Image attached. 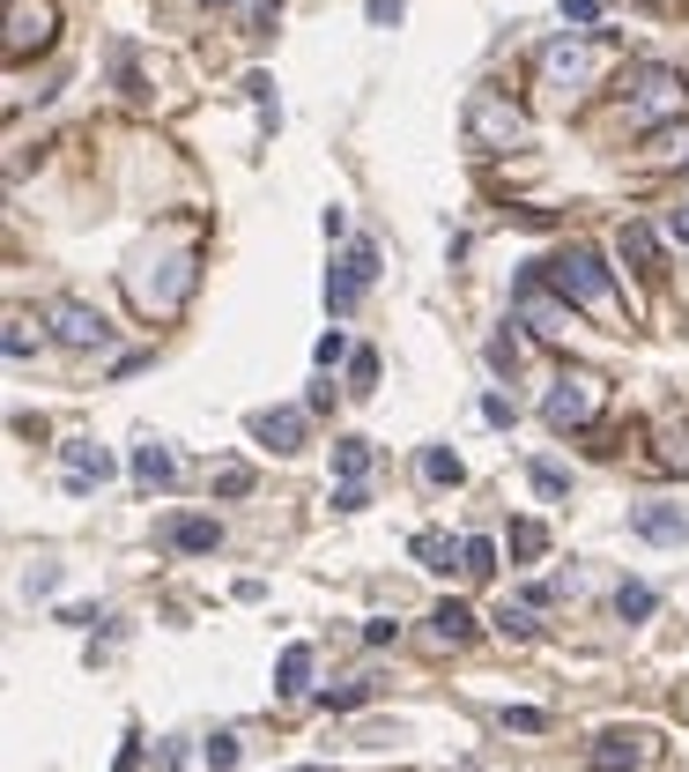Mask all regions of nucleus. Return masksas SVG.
Masks as SVG:
<instances>
[{
	"label": "nucleus",
	"instance_id": "13",
	"mask_svg": "<svg viewBox=\"0 0 689 772\" xmlns=\"http://www.w3.org/2000/svg\"><path fill=\"white\" fill-rule=\"evenodd\" d=\"M430 639H438V646H467V639H475L467 601H438V609H430Z\"/></svg>",
	"mask_w": 689,
	"mask_h": 772
},
{
	"label": "nucleus",
	"instance_id": "17",
	"mask_svg": "<svg viewBox=\"0 0 689 772\" xmlns=\"http://www.w3.org/2000/svg\"><path fill=\"white\" fill-rule=\"evenodd\" d=\"M304 676H312V646H283V661H275V690H283V698H297V690H304Z\"/></svg>",
	"mask_w": 689,
	"mask_h": 772
},
{
	"label": "nucleus",
	"instance_id": "25",
	"mask_svg": "<svg viewBox=\"0 0 689 772\" xmlns=\"http://www.w3.org/2000/svg\"><path fill=\"white\" fill-rule=\"evenodd\" d=\"M615 617H623V624H646V617H652V587L623 580V587H615Z\"/></svg>",
	"mask_w": 689,
	"mask_h": 772
},
{
	"label": "nucleus",
	"instance_id": "36",
	"mask_svg": "<svg viewBox=\"0 0 689 772\" xmlns=\"http://www.w3.org/2000/svg\"><path fill=\"white\" fill-rule=\"evenodd\" d=\"M312 357H320V372H334V364H349L356 349H349V335H320V349H312Z\"/></svg>",
	"mask_w": 689,
	"mask_h": 772
},
{
	"label": "nucleus",
	"instance_id": "15",
	"mask_svg": "<svg viewBox=\"0 0 689 772\" xmlns=\"http://www.w3.org/2000/svg\"><path fill=\"white\" fill-rule=\"evenodd\" d=\"M171 475H178L171 446H156V438H149V446H134V483H141V490H163Z\"/></svg>",
	"mask_w": 689,
	"mask_h": 772
},
{
	"label": "nucleus",
	"instance_id": "1",
	"mask_svg": "<svg viewBox=\"0 0 689 772\" xmlns=\"http://www.w3.org/2000/svg\"><path fill=\"white\" fill-rule=\"evenodd\" d=\"M623 112H630V127H667V120L689 112V83L675 67H638L623 83Z\"/></svg>",
	"mask_w": 689,
	"mask_h": 772
},
{
	"label": "nucleus",
	"instance_id": "11",
	"mask_svg": "<svg viewBox=\"0 0 689 772\" xmlns=\"http://www.w3.org/2000/svg\"><path fill=\"white\" fill-rule=\"evenodd\" d=\"M60 469H67V490H89V483L112 475V453L89 446V438H67V446H60Z\"/></svg>",
	"mask_w": 689,
	"mask_h": 772
},
{
	"label": "nucleus",
	"instance_id": "18",
	"mask_svg": "<svg viewBox=\"0 0 689 772\" xmlns=\"http://www.w3.org/2000/svg\"><path fill=\"white\" fill-rule=\"evenodd\" d=\"M334 475H341V483H364L371 475V446L364 438H334Z\"/></svg>",
	"mask_w": 689,
	"mask_h": 772
},
{
	"label": "nucleus",
	"instance_id": "19",
	"mask_svg": "<svg viewBox=\"0 0 689 772\" xmlns=\"http://www.w3.org/2000/svg\"><path fill=\"white\" fill-rule=\"evenodd\" d=\"M615 246H623L630 267H660V238H652L646 223H623V238H615Z\"/></svg>",
	"mask_w": 689,
	"mask_h": 772
},
{
	"label": "nucleus",
	"instance_id": "40",
	"mask_svg": "<svg viewBox=\"0 0 689 772\" xmlns=\"http://www.w3.org/2000/svg\"><path fill=\"white\" fill-rule=\"evenodd\" d=\"M208 8H230V0H208Z\"/></svg>",
	"mask_w": 689,
	"mask_h": 772
},
{
	"label": "nucleus",
	"instance_id": "34",
	"mask_svg": "<svg viewBox=\"0 0 689 772\" xmlns=\"http://www.w3.org/2000/svg\"><path fill=\"white\" fill-rule=\"evenodd\" d=\"M245 490H252V469H245V461L215 469V498H245Z\"/></svg>",
	"mask_w": 689,
	"mask_h": 772
},
{
	"label": "nucleus",
	"instance_id": "16",
	"mask_svg": "<svg viewBox=\"0 0 689 772\" xmlns=\"http://www.w3.org/2000/svg\"><path fill=\"white\" fill-rule=\"evenodd\" d=\"M623 765H646V735H601L593 772H623Z\"/></svg>",
	"mask_w": 689,
	"mask_h": 772
},
{
	"label": "nucleus",
	"instance_id": "29",
	"mask_svg": "<svg viewBox=\"0 0 689 772\" xmlns=\"http://www.w3.org/2000/svg\"><path fill=\"white\" fill-rule=\"evenodd\" d=\"M238 750H245V743H238L230 729H223V735H208V743H201V758H208L215 772H230V765H238Z\"/></svg>",
	"mask_w": 689,
	"mask_h": 772
},
{
	"label": "nucleus",
	"instance_id": "2",
	"mask_svg": "<svg viewBox=\"0 0 689 772\" xmlns=\"http://www.w3.org/2000/svg\"><path fill=\"white\" fill-rule=\"evenodd\" d=\"M541 275H549V290H556L564 304H586V312H615V290H609V267H601V253L571 246V253L541 260Z\"/></svg>",
	"mask_w": 689,
	"mask_h": 772
},
{
	"label": "nucleus",
	"instance_id": "39",
	"mask_svg": "<svg viewBox=\"0 0 689 772\" xmlns=\"http://www.w3.org/2000/svg\"><path fill=\"white\" fill-rule=\"evenodd\" d=\"M667 238H675V246H689V201L675 215H667Z\"/></svg>",
	"mask_w": 689,
	"mask_h": 772
},
{
	"label": "nucleus",
	"instance_id": "24",
	"mask_svg": "<svg viewBox=\"0 0 689 772\" xmlns=\"http://www.w3.org/2000/svg\"><path fill=\"white\" fill-rule=\"evenodd\" d=\"M460 550H467V543H452V535H415V558L430 564V572H452Z\"/></svg>",
	"mask_w": 689,
	"mask_h": 772
},
{
	"label": "nucleus",
	"instance_id": "20",
	"mask_svg": "<svg viewBox=\"0 0 689 772\" xmlns=\"http://www.w3.org/2000/svg\"><path fill=\"white\" fill-rule=\"evenodd\" d=\"M415 469H423V483H438V490H446V483H460V453H452V446H423V461H415Z\"/></svg>",
	"mask_w": 689,
	"mask_h": 772
},
{
	"label": "nucleus",
	"instance_id": "14",
	"mask_svg": "<svg viewBox=\"0 0 689 772\" xmlns=\"http://www.w3.org/2000/svg\"><path fill=\"white\" fill-rule=\"evenodd\" d=\"M260 438H267L275 453H297V446H304V409H267V416H260Z\"/></svg>",
	"mask_w": 689,
	"mask_h": 772
},
{
	"label": "nucleus",
	"instance_id": "28",
	"mask_svg": "<svg viewBox=\"0 0 689 772\" xmlns=\"http://www.w3.org/2000/svg\"><path fill=\"white\" fill-rule=\"evenodd\" d=\"M497 632L504 639H534V601H504L497 609Z\"/></svg>",
	"mask_w": 689,
	"mask_h": 772
},
{
	"label": "nucleus",
	"instance_id": "10",
	"mask_svg": "<svg viewBox=\"0 0 689 772\" xmlns=\"http://www.w3.org/2000/svg\"><path fill=\"white\" fill-rule=\"evenodd\" d=\"M163 543H171L178 558H215V550H223V527H215L208 513H178L171 527H163Z\"/></svg>",
	"mask_w": 689,
	"mask_h": 772
},
{
	"label": "nucleus",
	"instance_id": "37",
	"mask_svg": "<svg viewBox=\"0 0 689 772\" xmlns=\"http://www.w3.org/2000/svg\"><path fill=\"white\" fill-rule=\"evenodd\" d=\"M364 15L378 23V30H393V23L408 15V0H364Z\"/></svg>",
	"mask_w": 689,
	"mask_h": 772
},
{
	"label": "nucleus",
	"instance_id": "3",
	"mask_svg": "<svg viewBox=\"0 0 689 772\" xmlns=\"http://www.w3.org/2000/svg\"><path fill=\"white\" fill-rule=\"evenodd\" d=\"M601 401H609L601 372H564V379L549 386L541 416H549V431H578V424H593V409H601Z\"/></svg>",
	"mask_w": 689,
	"mask_h": 772
},
{
	"label": "nucleus",
	"instance_id": "27",
	"mask_svg": "<svg viewBox=\"0 0 689 772\" xmlns=\"http://www.w3.org/2000/svg\"><path fill=\"white\" fill-rule=\"evenodd\" d=\"M519 364H527V343H519V335H512V327H504V335H497V343H489V372H504V379H512V372H519Z\"/></svg>",
	"mask_w": 689,
	"mask_h": 772
},
{
	"label": "nucleus",
	"instance_id": "41",
	"mask_svg": "<svg viewBox=\"0 0 689 772\" xmlns=\"http://www.w3.org/2000/svg\"><path fill=\"white\" fill-rule=\"evenodd\" d=\"M297 772H320V765H297Z\"/></svg>",
	"mask_w": 689,
	"mask_h": 772
},
{
	"label": "nucleus",
	"instance_id": "30",
	"mask_svg": "<svg viewBox=\"0 0 689 772\" xmlns=\"http://www.w3.org/2000/svg\"><path fill=\"white\" fill-rule=\"evenodd\" d=\"M112 75H120L126 97H149V89H141V67H134V45H112Z\"/></svg>",
	"mask_w": 689,
	"mask_h": 772
},
{
	"label": "nucleus",
	"instance_id": "22",
	"mask_svg": "<svg viewBox=\"0 0 689 772\" xmlns=\"http://www.w3.org/2000/svg\"><path fill=\"white\" fill-rule=\"evenodd\" d=\"M0 349H8V357L23 364V357L38 349V320H30V312H8V335H0Z\"/></svg>",
	"mask_w": 689,
	"mask_h": 772
},
{
	"label": "nucleus",
	"instance_id": "33",
	"mask_svg": "<svg viewBox=\"0 0 689 772\" xmlns=\"http://www.w3.org/2000/svg\"><path fill=\"white\" fill-rule=\"evenodd\" d=\"M371 386H378V357L356 349V357H349V394H371Z\"/></svg>",
	"mask_w": 689,
	"mask_h": 772
},
{
	"label": "nucleus",
	"instance_id": "32",
	"mask_svg": "<svg viewBox=\"0 0 689 772\" xmlns=\"http://www.w3.org/2000/svg\"><path fill=\"white\" fill-rule=\"evenodd\" d=\"M527 475H534V490H541V498H564V490H571V475L556 469V461H534Z\"/></svg>",
	"mask_w": 689,
	"mask_h": 772
},
{
	"label": "nucleus",
	"instance_id": "4",
	"mask_svg": "<svg viewBox=\"0 0 689 772\" xmlns=\"http://www.w3.org/2000/svg\"><path fill=\"white\" fill-rule=\"evenodd\" d=\"M512 304H519V320H527L541 343H564V335H571V304L556 298V290H549V275H519Z\"/></svg>",
	"mask_w": 689,
	"mask_h": 772
},
{
	"label": "nucleus",
	"instance_id": "8",
	"mask_svg": "<svg viewBox=\"0 0 689 772\" xmlns=\"http://www.w3.org/2000/svg\"><path fill=\"white\" fill-rule=\"evenodd\" d=\"M52 0H15L8 8V60H30L38 45H52Z\"/></svg>",
	"mask_w": 689,
	"mask_h": 772
},
{
	"label": "nucleus",
	"instance_id": "31",
	"mask_svg": "<svg viewBox=\"0 0 689 772\" xmlns=\"http://www.w3.org/2000/svg\"><path fill=\"white\" fill-rule=\"evenodd\" d=\"M660 469H689V431H660Z\"/></svg>",
	"mask_w": 689,
	"mask_h": 772
},
{
	"label": "nucleus",
	"instance_id": "6",
	"mask_svg": "<svg viewBox=\"0 0 689 772\" xmlns=\"http://www.w3.org/2000/svg\"><path fill=\"white\" fill-rule=\"evenodd\" d=\"M467 134H475V149H512V141L527 134V112L504 104V97H475V104H467Z\"/></svg>",
	"mask_w": 689,
	"mask_h": 772
},
{
	"label": "nucleus",
	"instance_id": "7",
	"mask_svg": "<svg viewBox=\"0 0 689 772\" xmlns=\"http://www.w3.org/2000/svg\"><path fill=\"white\" fill-rule=\"evenodd\" d=\"M371 275H378V246H371V238H356V246L341 253V267L326 275V304H334V312H349V304L371 290Z\"/></svg>",
	"mask_w": 689,
	"mask_h": 772
},
{
	"label": "nucleus",
	"instance_id": "12",
	"mask_svg": "<svg viewBox=\"0 0 689 772\" xmlns=\"http://www.w3.org/2000/svg\"><path fill=\"white\" fill-rule=\"evenodd\" d=\"M630 527L646 543H689V513H675V506H646V513H630Z\"/></svg>",
	"mask_w": 689,
	"mask_h": 772
},
{
	"label": "nucleus",
	"instance_id": "9",
	"mask_svg": "<svg viewBox=\"0 0 689 772\" xmlns=\"http://www.w3.org/2000/svg\"><path fill=\"white\" fill-rule=\"evenodd\" d=\"M52 335H60L67 349H104V343H112V327H104L82 298H60V304H52Z\"/></svg>",
	"mask_w": 689,
	"mask_h": 772
},
{
	"label": "nucleus",
	"instance_id": "21",
	"mask_svg": "<svg viewBox=\"0 0 689 772\" xmlns=\"http://www.w3.org/2000/svg\"><path fill=\"white\" fill-rule=\"evenodd\" d=\"M371 698H378V676H356V684H341V690H320L326 713H356V706H371Z\"/></svg>",
	"mask_w": 689,
	"mask_h": 772
},
{
	"label": "nucleus",
	"instance_id": "26",
	"mask_svg": "<svg viewBox=\"0 0 689 772\" xmlns=\"http://www.w3.org/2000/svg\"><path fill=\"white\" fill-rule=\"evenodd\" d=\"M460 572H467V580H489V572H497V543H489V535H467V550H460Z\"/></svg>",
	"mask_w": 689,
	"mask_h": 772
},
{
	"label": "nucleus",
	"instance_id": "35",
	"mask_svg": "<svg viewBox=\"0 0 689 772\" xmlns=\"http://www.w3.org/2000/svg\"><path fill=\"white\" fill-rule=\"evenodd\" d=\"M504 729H519V735H541V729H549V713H541V706H504Z\"/></svg>",
	"mask_w": 689,
	"mask_h": 772
},
{
	"label": "nucleus",
	"instance_id": "38",
	"mask_svg": "<svg viewBox=\"0 0 689 772\" xmlns=\"http://www.w3.org/2000/svg\"><path fill=\"white\" fill-rule=\"evenodd\" d=\"M371 498H364V483H341V490H334V513H364Z\"/></svg>",
	"mask_w": 689,
	"mask_h": 772
},
{
	"label": "nucleus",
	"instance_id": "23",
	"mask_svg": "<svg viewBox=\"0 0 689 772\" xmlns=\"http://www.w3.org/2000/svg\"><path fill=\"white\" fill-rule=\"evenodd\" d=\"M541 550H549V527H541V520H512V558L534 564Z\"/></svg>",
	"mask_w": 689,
	"mask_h": 772
},
{
	"label": "nucleus",
	"instance_id": "5",
	"mask_svg": "<svg viewBox=\"0 0 689 772\" xmlns=\"http://www.w3.org/2000/svg\"><path fill=\"white\" fill-rule=\"evenodd\" d=\"M601 45H586V38H556L549 52H541V75H549V89H578V83H593L601 75Z\"/></svg>",
	"mask_w": 689,
	"mask_h": 772
}]
</instances>
